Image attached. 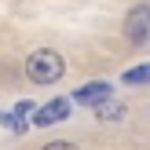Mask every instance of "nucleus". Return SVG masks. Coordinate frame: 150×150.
I'll use <instances>...</instances> for the list:
<instances>
[{"mask_svg":"<svg viewBox=\"0 0 150 150\" xmlns=\"http://www.w3.org/2000/svg\"><path fill=\"white\" fill-rule=\"evenodd\" d=\"M70 106H73V99H51V103H44L40 110H37V125L40 128H48V125H59V121H66L70 117Z\"/></svg>","mask_w":150,"mask_h":150,"instance_id":"nucleus-5","label":"nucleus"},{"mask_svg":"<svg viewBox=\"0 0 150 150\" xmlns=\"http://www.w3.org/2000/svg\"><path fill=\"white\" fill-rule=\"evenodd\" d=\"M95 114H99V121H117V117H125V103H117V99H106L99 110H95Z\"/></svg>","mask_w":150,"mask_h":150,"instance_id":"nucleus-6","label":"nucleus"},{"mask_svg":"<svg viewBox=\"0 0 150 150\" xmlns=\"http://www.w3.org/2000/svg\"><path fill=\"white\" fill-rule=\"evenodd\" d=\"M125 37H128L132 44H146L150 40V4H139L128 11V18H125Z\"/></svg>","mask_w":150,"mask_h":150,"instance_id":"nucleus-2","label":"nucleus"},{"mask_svg":"<svg viewBox=\"0 0 150 150\" xmlns=\"http://www.w3.org/2000/svg\"><path fill=\"white\" fill-rule=\"evenodd\" d=\"M125 84H150V62H143V66H132V70H125Z\"/></svg>","mask_w":150,"mask_h":150,"instance_id":"nucleus-7","label":"nucleus"},{"mask_svg":"<svg viewBox=\"0 0 150 150\" xmlns=\"http://www.w3.org/2000/svg\"><path fill=\"white\" fill-rule=\"evenodd\" d=\"M70 99H73V103H81V106H95V110H99L106 99H114V88H110L106 81H92V84H81L77 92L70 95Z\"/></svg>","mask_w":150,"mask_h":150,"instance_id":"nucleus-3","label":"nucleus"},{"mask_svg":"<svg viewBox=\"0 0 150 150\" xmlns=\"http://www.w3.org/2000/svg\"><path fill=\"white\" fill-rule=\"evenodd\" d=\"M62 73H66V59L59 51H51V48H40V51H33L26 59V77L33 84H55Z\"/></svg>","mask_w":150,"mask_h":150,"instance_id":"nucleus-1","label":"nucleus"},{"mask_svg":"<svg viewBox=\"0 0 150 150\" xmlns=\"http://www.w3.org/2000/svg\"><path fill=\"white\" fill-rule=\"evenodd\" d=\"M29 121H37V106H33L29 99H18V103H15V110H7V114H4V128H7V132L29 128Z\"/></svg>","mask_w":150,"mask_h":150,"instance_id":"nucleus-4","label":"nucleus"},{"mask_svg":"<svg viewBox=\"0 0 150 150\" xmlns=\"http://www.w3.org/2000/svg\"><path fill=\"white\" fill-rule=\"evenodd\" d=\"M40 150H77L73 143H66V139H55V143H44Z\"/></svg>","mask_w":150,"mask_h":150,"instance_id":"nucleus-8","label":"nucleus"}]
</instances>
